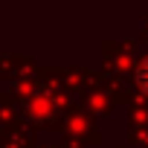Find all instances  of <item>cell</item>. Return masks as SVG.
<instances>
[{"instance_id": "1", "label": "cell", "mask_w": 148, "mask_h": 148, "mask_svg": "<svg viewBox=\"0 0 148 148\" xmlns=\"http://www.w3.org/2000/svg\"><path fill=\"white\" fill-rule=\"evenodd\" d=\"M136 82H139V87L148 93V58L139 64V70H136Z\"/></svg>"}]
</instances>
